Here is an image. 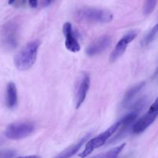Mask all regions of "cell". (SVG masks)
Masks as SVG:
<instances>
[{"label": "cell", "mask_w": 158, "mask_h": 158, "mask_svg": "<svg viewBox=\"0 0 158 158\" xmlns=\"http://www.w3.org/2000/svg\"><path fill=\"white\" fill-rule=\"evenodd\" d=\"M40 45L39 40H33L26 43L14 57L15 68L20 71L29 69L36 60Z\"/></svg>", "instance_id": "cell-1"}, {"label": "cell", "mask_w": 158, "mask_h": 158, "mask_svg": "<svg viewBox=\"0 0 158 158\" xmlns=\"http://www.w3.org/2000/svg\"><path fill=\"white\" fill-rule=\"evenodd\" d=\"M29 3L32 8H36L38 6V0H29Z\"/></svg>", "instance_id": "cell-18"}, {"label": "cell", "mask_w": 158, "mask_h": 158, "mask_svg": "<svg viewBox=\"0 0 158 158\" xmlns=\"http://www.w3.org/2000/svg\"><path fill=\"white\" fill-rule=\"evenodd\" d=\"M34 129L35 126L30 122H15L8 125L5 135L10 139H21L32 134Z\"/></svg>", "instance_id": "cell-5"}, {"label": "cell", "mask_w": 158, "mask_h": 158, "mask_svg": "<svg viewBox=\"0 0 158 158\" xmlns=\"http://www.w3.org/2000/svg\"><path fill=\"white\" fill-rule=\"evenodd\" d=\"M76 17L80 21L89 23H106L113 20L114 15L109 10L98 8L83 7L76 13Z\"/></svg>", "instance_id": "cell-2"}, {"label": "cell", "mask_w": 158, "mask_h": 158, "mask_svg": "<svg viewBox=\"0 0 158 158\" xmlns=\"http://www.w3.org/2000/svg\"><path fill=\"white\" fill-rule=\"evenodd\" d=\"M18 101L17 89L13 82H9L6 87V104L9 108H13L16 105Z\"/></svg>", "instance_id": "cell-12"}, {"label": "cell", "mask_w": 158, "mask_h": 158, "mask_svg": "<svg viewBox=\"0 0 158 158\" xmlns=\"http://www.w3.org/2000/svg\"><path fill=\"white\" fill-rule=\"evenodd\" d=\"M146 85V82L145 81H141L140 83L137 84L134 86L131 87L129 90L126 92V94L123 96V99L121 102V107H126L131 101L133 100L134 97L141 91L143 88V87Z\"/></svg>", "instance_id": "cell-13"}, {"label": "cell", "mask_w": 158, "mask_h": 158, "mask_svg": "<svg viewBox=\"0 0 158 158\" xmlns=\"http://www.w3.org/2000/svg\"><path fill=\"white\" fill-rule=\"evenodd\" d=\"M125 143H122L120 145L117 146V147H114V148L111 149L109 151H106L103 153H100V154L97 155V156H94L92 158H117L122 150L124 148Z\"/></svg>", "instance_id": "cell-14"}, {"label": "cell", "mask_w": 158, "mask_h": 158, "mask_svg": "<svg viewBox=\"0 0 158 158\" xmlns=\"http://www.w3.org/2000/svg\"><path fill=\"white\" fill-rule=\"evenodd\" d=\"M19 23L17 20H11L6 23L2 29V41L5 46L9 49H14L19 42Z\"/></svg>", "instance_id": "cell-4"}, {"label": "cell", "mask_w": 158, "mask_h": 158, "mask_svg": "<svg viewBox=\"0 0 158 158\" xmlns=\"http://www.w3.org/2000/svg\"><path fill=\"white\" fill-rule=\"evenodd\" d=\"M137 37V32L135 30L131 31V32L125 34V35L119 40L117 46H115V48L114 49L113 52L111 53L110 57V61L114 62L116 61L117 59L120 58V57L123 55V53L126 51L128 45H129Z\"/></svg>", "instance_id": "cell-7"}, {"label": "cell", "mask_w": 158, "mask_h": 158, "mask_svg": "<svg viewBox=\"0 0 158 158\" xmlns=\"http://www.w3.org/2000/svg\"><path fill=\"white\" fill-rule=\"evenodd\" d=\"M18 158H40L39 156L36 155H30V156H20Z\"/></svg>", "instance_id": "cell-20"}, {"label": "cell", "mask_w": 158, "mask_h": 158, "mask_svg": "<svg viewBox=\"0 0 158 158\" xmlns=\"http://www.w3.org/2000/svg\"><path fill=\"white\" fill-rule=\"evenodd\" d=\"M63 32L65 37V46L67 50L73 53L80 51V45L70 23L66 22L64 23L63 26Z\"/></svg>", "instance_id": "cell-9"}, {"label": "cell", "mask_w": 158, "mask_h": 158, "mask_svg": "<svg viewBox=\"0 0 158 158\" xmlns=\"http://www.w3.org/2000/svg\"><path fill=\"white\" fill-rule=\"evenodd\" d=\"M15 155V151L14 150H5L0 151V158H12Z\"/></svg>", "instance_id": "cell-17"}, {"label": "cell", "mask_w": 158, "mask_h": 158, "mask_svg": "<svg viewBox=\"0 0 158 158\" xmlns=\"http://www.w3.org/2000/svg\"><path fill=\"white\" fill-rule=\"evenodd\" d=\"M15 1H16V0H9V1H8V3H9V5H13L14 3L15 2Z\"/></svg>", "instance_id": "cell-21"}, {"label": "cell", "mask_w": 158, "mask_h": 158, "mask_svg": "<svg viewBox=\"0 0 158 158\" xmlns=\"http://www.w3.org/2000/svg\"><path fill=\"white\" fill-rule=\"evenodd\" d=\"M157 31H158V28H157V25H155L149 32L148 33L146 36L143 37V40H142V45L144 46H148L149 45L150 43H152L154 40H155L156 37L157 35Z\"/></svg>", "instance_id": "cell-15"}, {"label": "cell", "mask_w": 158, "mask_h": 158, "mask_svg": "<svg viewBox=\"0 0 158 158\" xmlns=\"http://www.w3.org/2000/svg\"><path fill=\"white\" fill-rule=\"evenodd\" d=\"M157 0H146L143 6V13L147 15L152 13L157 6Z\"/></svg>", "instance_id": "cell-16"}, {"label": "cell", "mask_w": 158, "mask_h": 158, "mask_svg": "<svg viewBox=\"0 0 158 158\" xmlns=\"http://www.w3.org/2000/svg\"><path fill=\"white\" fill-rule=\"evenodd\" d=\"M120 125V122L118 121V122L113 124L108 129H106L104 132H103L100 134H99L98 136H97L96 137L93 138L90 140L88 141L87 143L86 144V147H85L84 150L79 154V156L81 158L86 157L88 155L90 154L95 149H97L99 147H102L103 145H104L105 143L107 141V139L110 136H112V135H114L115 133V132H117L118 130Z\"/></svg>", "instance_id": "cell-3"}, {"label": "cell", "mask_w": 158, "mask_h": 158, "mask_svg": "<svg viewBox=\"0 0 158 158\" xmlns=\"http://www.w3.org/2000/svg\"><path fill=\"white\" fill-rule=\"evenodd\" d=\"M89 136H90V134L86 135L84 137H83L80 140H79L77 143L73 144V145L70 146L68 148H66V150H64L61 153H59L58 155H56L54 158H70L71 156H73L74 154H76L78 152V150L81 148L82 146L87 140Z\"/></svg>", "instance_id": "cell-11"}, {"label": "cell", "mask_w": 158, "mask_h": 158, "mask_svg": "<svg viewBox=\"0 0 158 158\" xmlns=\"http://www.w3.org/2000/svg\"><path fill=\"white\" fill-rule=\"evenodd\" d=\"M112 42V38L110 36L104 35L94 40L91 44L87 46L86 53L88 56H95L104 51Z\"/></svg>", "instance_id": "cell-10"}, {"label": "cell", "mask_w": 158, "mask_h": 158, "mask_svg": "<svg viewBox=\"0 0 158 158\" xmlns=\"http://www.w3.org/2000/svg\"><path fill=\"white\" fill-rule=\"evenodd\" d=\"M89 85H90V78L89 74L86 73L82 74L78 85H77V91H76V108H79L80 105L83 103L89 91Z\"/></svg>", "instance_id": "cell-8"}, {"label": "cell", "mask_w": 158, "mask_h": 158, "mask_svg": "<svg viewBox=\"0 0 158 158\" xmlns=\"http://www.w3.org/2000/svg\"><path fill=\"white\" fill-rule=\"evenodd\" d=\"M53 0H43V6L44 7H46V6H49L51 3L52 2Z\"/></svg>", "instance_id": "cell-19"}, {"label": "cell", "mask_w": 158, "mask_h": 158, "mask_svg": "<svg viewBox=\"0 0 158 158\" xmlns=\"http://www.w3.org/2000/svg\"><path fill=\"white\" fill-rule=\"evenodd\" d=\"M158 115V102L157 99L151 105L149 110L142 116L139 120H137L132 126V133L134 134H140L144 132L157 118Z\"/></svg>", "instance_id": "cell-6"}]
</instances>
